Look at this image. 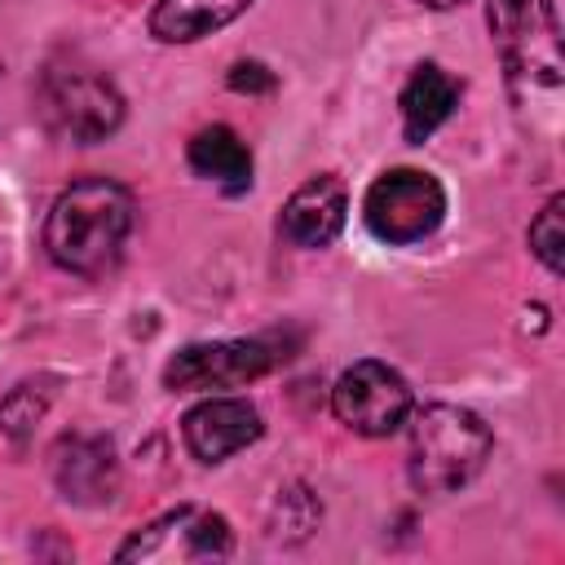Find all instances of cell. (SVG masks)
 <instances>
[{
  "instance_id": "cell-1",
  "label": "cell",
  "mask_w": 565,
  "mask_h": 565,
  "mask_svg": "<svg viewBox=\"0 0 565 565\" xmlns=\"http://www.w3.org/2000/svg\"><path fill=\"white\" fill-rule=\"evenodd\" d=\"M132 234V194L110 177L71 181L44 216V252L75 278H106Z\"/></svg>"
},
{
  "instance_id": "cell-2",
  "label": "cell",
  "mask_w": 565,
  "mask_h": 565,
  "mask_svg": "<svg viewBox=\"0 0 565 565\" xmlns=\"http://www.w3.org/2000/svg\"><path fill=\"white\" fill-rule=\"evenodd\" d=\"M411 437H406V477L419 494L441 499L463 490L490 459L494 433L490 424L455 402H428L406 415Z\"/></svg>"
},
{
  "instance_id": "cell-3",
  "label": "cell",
  "mask_w": 565,
  "mask_h": 565,
  "mask_svg": "<svg viewBox=\"0 0 565 565\" xmlns=\"http://www.w3.org/2000/svg\"><path fill=\"white\" fill-rule=\"evenodd\" d=\"M35 102H40L44 124L62 141H75V146H97L124 124V93L115 88L106 71L79 57L49 62L40 75Z\"/></svg>"
},
{
  "instance_id": "cell-4",
  "label": "cell",
  "mask_w": 565,
  "mask_h": 565,
  "mask_svg": "<svg viewBox=\"0 0 565 565\" xmlns=\"http://www.w3.org/2000/svg\"><path fill=\"white\" fill-rule=\"evenodd\" d=\"M486 22L516 97H530L534 88L543 93L561 88L565 66H561V26L552 0H490Z\"/></svg>"
},
{
  "instance_id": "cell-5",
  "label": "cell",
  "mask_w": 565,
  "mask_h": 565,
  "mask_svg": "<svg viewBox=\"0 0 565 565\" xmlns=\"http://www.w3.org/2000/svg\"><path fill=\"white\" fill-rule=\"evenodd\" d=\"M362 221L388 247L424 243L446 221V190L424 168H388L371 181L362 199Z\"/></svg>"
},
{
  "instance_id": "cell-6",
  "label": "cell",
  "mask_w": 565,
  "mask_h": 565,
  "mask_svg": "<svg viewBox=\"0 0 565 565\" xmlns=\"http://www.w3.org/2000/svg\"><path fill=\"white\" fill-rule=\"evenodd\" d=\"M234 552V530L221 512L181 503L163 516H154L146 530H137L115 561H141V565H185V561H225Z\"/></svg>"
},
{
  "instance_id": "cell-7",
  "label": "cell",
  "mask_w": 565,
  "mask_h": 565,
  "mask_svg": "<svg viewBox=\"0 0 565 565\" xmlns=\"http://www.w3.org/2000/svg\"><path fill=\"white\" fill-rule=\"evenodd\" d=\"M331 411L358 437H388L406 424V415L415 411V397H411V384L402 380V371H393L388 362L362 358L340 371V380L331 388Z\"/></svg>"
},
{
  "instance_id": "cell-8",
  "label": "cell",
  "mask_w": 565,
  "mask_h": 565,
  "mask_svg": "<svg viewBox=\"0 0 565 565\" xmlns=\"http://www.w3.org/2000/svg\"><path fill=\"white\" fill-rule=\"evenodd\" d=\"M278 366V353L269 340H203L185 344L163 366V388L172 393H212V388H238L260 380Z\"/></svg>"
},
{
  "instance_id": "cell-9",
  "label": "cell",
  "mask_w": 565,
  "mask_h": 565,
  "mask_svg": "<svg viewBox=\"0 0 565 565\" xmlns=\"http://www.w3.org/2000/svg\"><path fill=\"white\" fill-rule=\"evenodd\" d=\"M260 433H265L260 411H256L247 397H203V402L190 406L185 419H181L185 450H190L199 463H225L230 455L247 450Z\"/></svg>"
},
{
  "instance_id": "cell-10",
  "label": "cell",
  "mask_w": 565,
  "mask_h": 565,
  "mask_svg": "<svg viewBox=\"0 0 565 565\" xmlns=\"http://www.w3.org/2000/svg\"><path fill=\"white\" fill-rule=\"evenodd\" d=\"M344 216H349V190L340 177L322 172L291 190V199L282 203L278 230L291 247H327L340 238Z\"/></svg>"
},
{
  "instance_id": "cell-11",
  "label": "cell",
  "mask_w": 565,
  "mask_h": 565,
  "mask_svg": "<svg viewBox=\"0 0 565 565\" xmlns=\"http://www.w3.org/2000/svg\"><path fill=\"white\" fill-rule=\"evenodd\" d=\"M53 481L71 503H84V508L110 503L119 490L115 446L106 437H62V446L53 450Z\"/></svg>"
},
{
  "instance_id": "cell-12",
  "label": "cell",
  "mask_w": 565,
  "mask_h": 565,
  "mask_svg": "<svg viewBox=\"0 0 565 565\" xmlns=\"http://www.w3.org/2000/svg\"><path fill=\"white\" fill-rule=\"evenodd\" d=\"M463 97V79H455L446 66L437 62H419L411 71V79L397 93V110H402V132L411 146H424L459 106Z\"/></svg>"
},
{
  "instance_id": "cell-13",
  "label": "cell",
  "mask_w": 565,
  "mask_h": 565,
  "mask_svg": "<svg viewBox=\"0 0 565 565\" xmlns=\"http://www.w3.org/2000/svg\"><path fill=\"white\" fill-rule=\"evenodd\" d=\"M185 159H190L194 177L216 181L225 194L252 190V150L230 124H212V128L194 132L185 146Z\"/></svg>"
},
{
  "instance_id": "cell-14",
  "label": "cell",
  "mask_w": 565,
  "mask_h": 565,
  "mask_svg": "<svg viewBox=\"0 0 565 565\" xmlns=\"http://www.w3.org/2000/svg\"><path fill=\"white\" fill-rule=\"evenodd\" d=\"M252 0H154L150 9V35L163 44H194L234 18H243Z\"/></svg>"
},
{
  "instance_id": "cell-15",
  "label": "cell",
  "mask_w": 565,
  "mask_h": 565,
  "mask_svg": "<svg viewBox=\"0 0 565 565\" xmlns=\"http://www.w3.org/2000/svg\"><path fill=\"white\" fill-rule=\"evenodd\" d=\"M561 207H565V199L552 194V199L543 203V212L530 221V252H534L552 274L565 269V216H561Z\"/></svg>"
},
{
  "instance_id": "cell-16",
  "label": "cell",
  "mask_w": 565,
  "mask_h": 565,
  "mask_svg": "<svg viewBox=\"0 0 565 565\" xmlns=\"http://www.w3.org/2000/svg\"><path fill=\"white\" fill-rule=\"evenodd\" d=\"M44 406H49V397L35 393V384H18V388H9V397L0 402V428H4L13 441H26V433L40 424Z\"/></svg>"
},
{
  "instance_id": "cell-17",
  "label": "cell",
  "mask_w": 565,
  "mask_h": 565,
  "mask_svg": "<svg viewBox=\"0 0 565 565\" xmlns=\"http://www.w3.org/2000/svg\"><path fill=\"white\" fill-rule=\"evenodd\" d=\"M230 88L234 93H269L274 88V75L260 66V62H238L230 71Z\"/></svg>"
},
{
  "instance_id": "cell-18",
  "label": "cell",
  "mask_w": 565,
  "mask_h": 565,
  "mask_svg": "<svg viewBox=\"0 0 565 565\" xmlns=\"http://www.w3.org/2000/svg\"><path fill=\"white\" fill-rule=\"evenodd\" d=\"M419 4H424V9H459L463 0H419Z\"/></svg>"
}]
</instances>
